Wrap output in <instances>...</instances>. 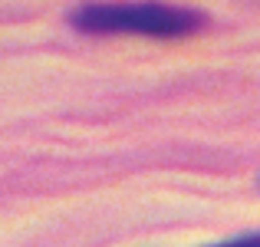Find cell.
Returning <instances> with one entry per match:
<instances>
[{
    "instance_id": "obj_1",
    "label": "cell",
    "mask_w": 260,
    "mask_h": 247,
    "mask_svg": "<svg viewBox=\"0 0 260 247\" xmlns=\"http://www.w3.org/2000/svg\"><path fill=\"white\" fill-rule=\"evenodd\" d=\"M70 20L86 33H142V37H184L204 23L201 13L161 4H89L73 10Z\"/></svg>"
},
{
    "instance_id": "obj_2",
    "label": "cell",
    "mask_w": 260,
    "mask_h": 247,
    "mask_svg": "<svg viewBox=\"0 0 260 247\" xmlns=\"http://www.w3.org/2000/svg\"><path fill=\"white\" fill-rule=\"evenodd\" d=\"M211 247H260V234H244V237H231V241L211 244Z\"/></svg>"
}]
</instances>
